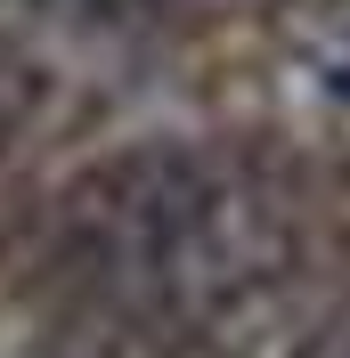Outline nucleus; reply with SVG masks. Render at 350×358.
Listing matches in <instances>:
<instances>
[{
	"instance_id": "f257e3e1",
	"label": "nucleus",
	"mask_w": 350,
	"mask_h": 358,
	"mask_svg": "<svg viewBox=\"0 0 350 358\" xmlns=\"http://www.w3.org/2000/svg\"><path fill=\"white\" fill-rule=\"evenodd\" d=\"M228 196H237V179L196 147H122V155L90 163L82 179H66V196L49 212V252L82 293L139 317L155 268Z\"/></svg>"
},
{
	"instance_id": "f03ea898",
	"label": "nucleus",
	"mask_w": 350,
	"mask_h": 358,
	"mask_svg": "<svg viewBox=\"0 0 350 358\" xmlns=\"http://www.w3.org/2000/svg\"><path fill=\"white\" fill-rule=\"evenodd\" d=\"M302 358H350V310H334L326 326L302 342Z\"/></svg>"
},
{
	"instance_id": "7ed1b4c3",
	"label": "nucleus",
	"mask_w": 350,
	"mask_h": 358,
	"mask_svg": "<svg viewBox=\"0 0 350 358\" xmlns=\"http://www.w3.org/2000/svg\"><path fill=\"white\" fill-rule=\"evenodd\" d=\"M318 82H326V98H334V106H350V41H342V49H326Z\"/></svg>"
}]
</instances>
